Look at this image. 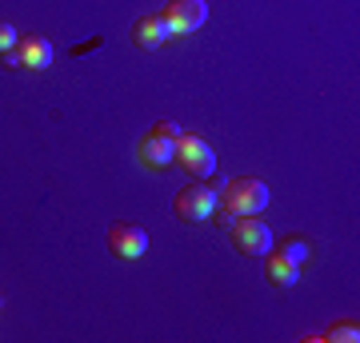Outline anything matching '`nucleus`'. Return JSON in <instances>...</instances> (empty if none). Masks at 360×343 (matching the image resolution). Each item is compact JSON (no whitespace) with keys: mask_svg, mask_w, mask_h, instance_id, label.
Returning a JSON list of instances; mask_svg holds the SVG:
<instances>
[{"mask_svg":"<svg viewBox=\"0 0 360 343\" xmlns=\"http://www.w3.org/2000/svg\"><path fill=\"white\" fill-rule=\"evenodd\" d=\"M176 164L188 172L193 180H208L217 172V152L208 148L205 136H196V132H180L176 136Z\"/></svg>","mask_w":360,"mask_h":343,"instance_id":"obj_4","label":"nucleus"},{"mask_svg":"<svg viewBox=\"0 0 360 343\" xmlns=\"http://www.w3.org/2000/svg\"><path fill=\"white\" fill-rule=\"evenodd\" d=\"M264 280H269L272 288H296L300 267H296L292 260H284L281 252H264Z\"/></svg>","mask_w":360,"mask_h":343,"instance_id":"obj_10","label":"nucleus"},{"mask_svg":"<svg viewBox=\"0 0 360 343\" xmlns=\"http://www.w3.org/2000/svg\"><path fill=\"white\" fill-rule=\"evenodd\" d=\"M160 16L172 28V36H188V32H196L208 20V4L205 0H168Z\"/></svg>","mask_w":360,"mask_h":343,"instance_id":"obj_7","label":"nucleus"},{"mask_svg":"<svg viewBox=\"0 0 360 343\" xmlns=\"http://www.w3.org/2000/svg\"><path fill=\"white\" fill-rule=\"evenodd\" d=\"M281 255H284V260H292V264L300 267V264L312 255V243L304 240V236H288V240L281 243Z\"/></svg>","mask_w":360,"mask_h":343,"instance_id":"obj_12","label":"nucleus"},{"mask_svg":"<svg viewBox=\"0 0 360 343\" xmlns=\"http://www.w3.org/2000/svg\"><path fill=\"white\" fill-rule=\"evenodd\" d=\"M176 136L180 128L172 120H156L141 136V144H136V160L144 168H153V172H165L168 164H176Z\"/></svg>","mask_w":360,"mask_h":343,"instance_id":"obj_2","label":"nucleus"},{"mask_svg":"<svg viewBox=\"0 0 360 343\" xmlns=\"http://www.w3.org/2000/svg\"><path fill=\"white\" fill-rule=\"evenodd\" d=\"M316 339H324V343H356L360 328H356V319H345V323H333L328 331H321Z\"/></svg>","mask_w":360,"mask_h":343,"instance_id":"obj_11","label":"nucleus"},{"mask_svg":"<svg viewBox=\"0 0 360 343\" xmlns=\"http://www.w3.org/2000/svg\"><path fill=\"white\" fill-rule=\"evenodd\" d=\"M229 240L240 255H252V260L264 255V252H272V231L260 216H236L229 224Z\"/></svg>","mask_w":360,"mask_h":343,"instance_id":"obj_5","label":"nucleus"},{"mask_svg":"<svg viewBox=\"0 0 360 343\" xmlns=\"http://www.w3.org/2000/svg\"><path fill=\"white\" fill-rule=\"evenodd\" d=\"M16 40H20V32H16L8 20H0V52H13V48H16Z\"/></svg>","mask_w":360,"mask_h":343,"instance_id":"obj_13","label":"nucleus"},{"mask_svg":"<svg viewBox=\"0 0 360 343\" xmlns=\"http://www.w3.org/2000/svg\"><path fill=\"white\" fill-rule=\"evenodd\" d=\"M108 252L116 260H141L148 252V231L141 224H129V220H116L108 228Z\"/></svg>","mask_w":360,"mask_h":343,"instance_id":"obj_6","label":"nucleus"},{"mask_svg":"<svg viewBox=\"0 0 360 343\" xmlns=\"http://www.w3.org/2000/svg\"><path fill=\"white\" fill-rule=\"evenodd\" d=\"M217 200H220V188H212L205 180H188V184L176 191L172 208H176V216L184 220V224H205V220H212Z\"/></svg>","mask_w":360,"mask_h":343,"instance_id":"obj_3","label":"nucleus"},{"mask_svg":"<svg viewBox=\"0 0 360 343\" xmlns=\"http://www.w3.org/2000/svg\"><path fill=\"white\" fill-rule=\"evenodd\" d=\"M168 40H172V28L165 25V16H160V13H148V16H141V20L132 25V44L144 48V52L165 48Z\"/></svg>","mask_w":360,"mask_h":343,"instance_id":"obj_8","label":"nucleus"},{"mask_svg":"<svg viewBox=\"0 0 360 343\" xmlns=\"http://www.w3.org/2000/svg\"><path fill=\"white\" fill-rule=\"evenodd\" d=\"M269 184L264 180H257V176H236V180H229L224 188H220V200H217V208L220 212H229L232 220L236 216H260L264 208H269Z\"/></svg>","mask_w":360,"mask_h":343,"instance_id":"obj_1","label":"nucleus"},{"mask_svg":"<svg viewBox=\"0 0 360 343\" xmlns=\"http://www.w3.org/2000/svg\"><path fill=\"white\" fill-rule=\"evenodd\" d=\"M16 64L20 68H32V72H44L52 64V44L49 36H37V32H25V36L16 40Z\"/></svg>","mask_w":360,"mask_h":343,"instance_id":"obj_9","label":"nucleus"}]
</instances>
